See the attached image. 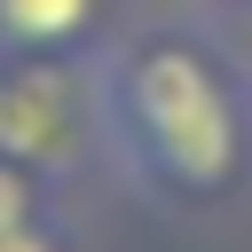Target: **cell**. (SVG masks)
Returning a JSON list of instances; mask_svg holds the SVG:
<instances>
[{"label":"cell","instance_id":"6da1fadb","mask_svg":"<svg viewBox=\"0 0 252 252\" xmlns=\"http://www.w3.org/2000/svg\"><path fill=\"white\" fill-rule=\"evenodd\" d=\"M102 173L181 220L252 189V102L220 24H134L102 55Z\"/></svg>","mask_w":252,"mask_h":252},{"label":"cell","instance_id":"7a4b0ae2","mask_svg":"<svg viewBox=\"0 0 252 252\" xmlns=\"http://www.w3.org/2000/svg\"><path fill=\"white\" fill-rule=\"evenodd\" d=\"M0 158L79 197L102 173V55H0Z\"/></svg>","mask_w":252,"mask_h":252},{"label":"cell","instance_id":"3957f363","mask_svg":"<svg viewBox=\"0 0 252 252\" xmlns=\"http://www.w3.org/2000/svg\"><path fill=\"white\" fill-rule=\"evenodd\" d=\"M134 0H0V55H110Z\"/></svg>","mask_w":252,"mask_h":252},{"label":"cell","instance_id":"277c9868","mask_svg":"<svg viewBox=\"0 0 252 252\" xmlns=\"http://www.w3.org/2000/svg\"><path fill=\"white\" fill-rule=\"evenodd\" d=\"M55 213H71V197H63L55 181H39L32 165L0 158V236H8V228H39V220H55Z\"/></svg>","mask_w":252,"mask_h":252},{"label":"cell","instance_id":"5b68a950","mask_svg":"<svg viewBox=\"0 0 252 252\" xmlns=\"http://www.w3.org/2000/svg\"><path fill=\"white\" fill-rule=\"evenodd\" d=\"M0 252H87V244H79L71 213H55V220H39V228H8Z\"/></svg>","mask_w":252,"mask_h":252},{"label":"cell","instance_id":"8992f818","mask_svg":"<svg viewBox=\"0 0 252 252\" xmlns=\"http://www.w3.org/2000/svg\"><path fill=\"white\" fill-rule=\"evenodd\" d=\"M220 39H228V63H236V79H244V102H252V16L220 24Z\"/></svg>","mask_w":252,"mask_h":252},{"label":"cell","instance_id":"52a82bcc","mask_svg":"<svg viewBox=\"0 0 252 252\" xmlns=\"http://www.w3.org/2000/svg\"><path fill=\"white\" fill-rule=\"evenodd\" d=\"M205 24H236V16H252V0H189Z\"/></svg>","mask_w":252,"mask_h":252}]
</instances>
